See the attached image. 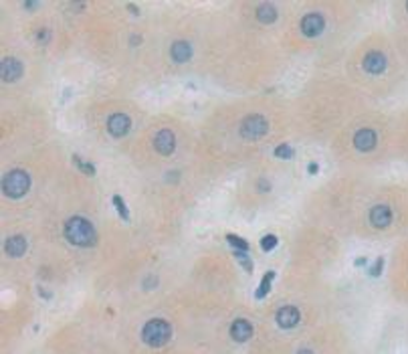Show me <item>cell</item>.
Wrapping results in <instances>:
<instances>
[{
  "mask_svg": "<svg viewBox=\"0 0 408 354\" xmlns=\"http://www.w3.org/2000/svg\"><path fill=\"white\" fill-rule=\"evenodd\" d=\"M170 334H172V330H170V324L166 322V320H150L146 326H144V330H142V338H144V342L148 344V346H154V348H158V346H164L168 340H170Z\"/></svg>",
  "mask_w": 408,
  "mask_h": 354,
  "instance_id": "obj_2",
  "label": "cell"
},
{
  "mask_svg": "<svg viewBox=\"0 0 408 354\" xmlns=\"http://www.w3.org/2000/svg\"><path fill=\"white\" fill-rule=\"evenodd\" d=\"M354 144H356V148H358V150L368 152V150H372L376 146V134L372 130H360V132H356V136H354Z\"/></svg>",
  "mask_w": 408,
  "mask_h": 354,
  "instance_id": "obj_12",
  "label": "cell"
},
{
  "mask_svg": "<svg viewBox=\"0 0 408 354\" xmlns=\"http://www.w3.org/2000/svg\"><path fill=\"white\" fill-rule=\"evenodd\" d=\"M390 219H392V213H390V209H388L386 205H378V207H374V209L370 211V223H372L374 227H378V229L388 227V225H390Z\"/></svg>",
  "mask_w": 408,
  "mask_h": 354,
  "instance_id": "obj_10",
  "label": "cell"
},
{
  "mask_svg": "<svg viewBox=\"0 0 408 354\" xmlns=\"http://www.w3.org/2000/svg\"><path fill=\"white\" fill-rule=\"evenodd\" d=\"M257 19L261 21V23H265V25H271V23H275L277 21V11H275V7L273 5H261L259 9H257Z\"/></svg>",
  "mask_w": 408,
  "mask_h": 354,
  "instance_id": "obj_16",
  "label": "cell"
},
{
  "mask_svg": "<svg viewBox=\"0 0 408 354\" xmlns=\"http://www.w3.org/2000/svg\"><path fill=\"white\" fill-rule=\"evenodd\" d=\"M299 322V310L293 306H285L277 312V324L281 328H293Z\"/></svg>",
  "mask_w": 408,
  "mask_h": 354,
  "instance_id": "obj_11",
  "label": "cell"
},
{
  "mask_svg": "<svg viewBox=\"0 0 408 354\" xmlns=\"http://www.w3.org/2000/svg\"><path fill=\"white\" fill-rule=\"evenodd\" d=\"M324 27H326L324 17H322V15H316V13L305 15L303 21H301V33H303L305 37H318V35H322Z\"/></svg>",
  "mask_w": 408,
  "mask_h": 354,
  "instance_id": "obj_5",
  "label": "cell"
},
{
  "mask_svg": "<svg viewBox=\"0 0 408 354\" xmlns=\"http://www.w3.org/2000/svg\"><path fill=\"white\" fill-rule=\"evenodd\" d=\"M275 277V273L273 271H267V275L263 277V281H261V285H259V291H257V299H261V297H265L267 293H269V287H271V279Z\"/></svg>",
  "mask_w": 408,
  "mask_h": 354,
  "instance_id": "obj_17",
  "label": "cell"
},
{
  "mask_svg": "<svg viewBox=\"0 0 408 354\" xmlns=\"http://www.w3.org/2000/svg\"><path fill=\"white\" fill-rule=\"evenodd\" d=\"M240 134L246 140H259L267 134V122L261 116H248L240 124Z\"/></svg>",
  "mask_w": 408,
  "mask_h": 354,
  "instance_id": "obj_4",
  "label": "cell"
},
{
  "mask_svg": "<svg viewBox=\"0 0 408 354\" xmlns=\"http://www.w3.org/2000/svg\"><path fill=\"white\" fill-rule=\"evenodd\" d=\"M0 75H2L4 83H12L22 75V63L14 57H6L2 59V65H0Z\"/></svg>",
  "mask_w": 408,
  "mask_h": 354,
  "instance_id": "obj_6",
  "label": "cell"
},
{
  "mask_svg": "<svg viewBox=\"0 0 408 354\" xmlns=\"http://www.w3.org/2000/svg\"><path fill=\"white\" fill-rule=\"evenodd\" d=\"M48 39V31L46 29H42L40 33H36V41H46Z\"/></svg>",
  "mask_w": 408,
  "mask_h": 354,
  "instance_id": "obj_25",
  "label": "cell"
},
{
  "mask_svg": "<svg viewBox=\"0 0 408 354\" xmlns=\"http://www.w3.org/2000/svg\"><path fill=\"white\" fill-rule=\"evenodd\" d=\"M226 241H228L236 251H246V249H248V243H246L244 239L236 237V235H226Z\"/></svg>",
  "mask_w": 408,
  "mask_h": 354,
  "instance_id": "obj_18",
  "label": "cell"
},
{
  "mask_svg": "<svg viewBox=\"0 0 408 354\" xmlns=\"http://www.w3.org/2000/svg\"><path fill=\"white\" fill-rule=\"evenodd\" d=\"M382 267H384V259H382V257H378V261H376V263L370 267V275H374V277H376V275H380Z\"/></svg>",
  "mask_w": 408,
  "mask_h": 354,
  "instance_id": "obj_24",
  "label": "cell"
},
{
  "mask_svg": "<svg viewBox=\"0 0 408 354\" xmlns=\"http://www.w3.org/2000/svg\"><path fill=\"white\" fill-rule=\"evenodd\" d=\"M364 69L372 75H378L386 69V57L378 51H370V53L364 57Z\"/></svg>",
  "mask_w": 408,
  "mask_h": 354,
  "instance_id": "obj_9",
  "label": "cell"
},
{
  "mask_svg": "<svg viewBox=\"0 0 408 354\" xmlns=\"http://www.w3.org/2000/svg\"><path fill=\"white\" fill-rule=\"evenodd\" d=\"M114 205L118 207V213L122 215V219H126V221H128V219H130V215H128V209H126V205H124L122 196H118V194L114 196Z\"/></svg>",
  "mask_w": 408,
  "mask_h": 354,
  "instance_id": "obj_21",
  "label": "cell"
},
{
  "mask_svg": "<svg viewBox=\"0 0 408 354\" xmlns=\"http://www.w3.org/2000/svg\"><path fill=\"white\" fill-rule=\"evenodd\" d=\"M230 336L236 340V342H246L250 336H252V326L246 322V320H236V322H232V326H230Z\"/></svg>",
  "mask_w": 408,
  "mask_h": 354,
  "instance_id": "obj_13",
  "label": "cell"
},
{
  "mask_svg": "<svg viewBox=\"0 0 408 354\" xmlns=\"http://www.w3.org/2000/svg\"><path fill=\"white\" fill-rule=\"evenodd\" d=\"M275 245H277V237H275V235H267V237H263V241H261L263 251H271Z\"/></svg>",
  "mask_w": 408,
  "mask_h": 354,
  "instance_id": "obj_22",
  "label": "cell"
},
{
  "mask_svg": "<svg viewBox=\"0 0 408 354\" xmlns=\"http://www.w3.org/2000/svg\"><path fill=\"white\" fill-rule=\"evenodd\" d=\"M275 156H279V158H291V156H293V148L287 146V144H281V146L275 148Z\"/></svg>",
  "mask_w": 408,
  "mask_h": 354,
  "instance_id": "obj_20",
  "label": "cell"
},
{
  "mask_svg": "<svg viewBox=\"0 0 408 354\" xmlns=\"http://www.w3.org/2000/svg\"><path fill=\"white\" fill-rule=\"evenodd\" d=\"M65 237L77 247H89L97 239L93 225L83 217H73L65 223Z\"/></svg>",
  "mask_w": 408,
  "mask_h": 354,
  "instance_id": "obj_1",
  "label": "cell"
},
{
  "mask_svg": "<svg viewBox=\"0 0 408 354\" xmlns=\"http://www.w3.org/2000/svg\"><path fill=\"white\" fill-rule=\"evenodd\" d=\"M174 146H176V140H174V134H172L170 130H162V132H158V136L154 138V148L160 152L162 156L172 154Z\"/></svg>",
  "mask_w": 408,
  "mask_h": 354,
  "instance_id": "obj_8",
  "label": "cell"
},
{
  "mask_svg": "<svg viewBox=\"0 0 408 354\" xmlns=\"http://www.w3.org/2000/svg\"><path fill=\"white\" fill-rule=\"evenodd\" d=\"M234 257H236V261L246 269V271H252V261L248 259V255L244 251H234Z\"/></svg>",
  "mask_w": 408,
  "mask_h": 354,
  "instance_id": "obj_19",
  "label": "cell"
},
{
  "mask_svg": "<svg viewBox=\"0 0 408 354\" xmlns=\"http://www.w3.org/2000/svg\"><path fill=\"white\" fill-rule=\"evenodd\" d=\"M28 186H30V178H28V174L22 172V170H12V172H8L6 178H4V182H2V190H4V194L10 196V198L22 196V194L28 190Z\"/></svg>",
  "mask_w": 408,
  "mask_h": 354,
  "instance_id": "obj_3",
  "label": "cell"
},
{
  "mask_svg": "<svg viewBox=\"0 0 408 354\" xmlns=\"http://www.w3.org/2000/svg\"><path fill=\"white\" fill-rule=\"evenodd\" d=\"M4 251H6V255H10V257H20L22 253L26 251V239H24V237H18V235L6 239Z\"/></svg>",
  "mask_w": 408,
  "mask_h": 354,
  "instance_id": "obj_14",
  "label": "cell"
},
{
  "mask_svg": "<svg viewBox=\"0 0 408 354\" xmlns=\"http://www.w3.org/2000/svg\"><path fill=\"white\" fill-rule=\"evenodd\" d=\"M406 9H408V5H406Z\"/></svg>",
  "mask_w": 408,
  "mask_h": 354,
  "instance_id": "obj_27",
  "label": "cell"
},
{
  "mask_svg": "<svg viewBox=\"0 0 408 354\" xmlns=\"http://www.w3.org/2000/svg\"><path fill=\"white\" fill-rule=\"evenodd\" d=\"M170 55H172V59H174L176 63H186V61L192 57V47H190L188 43H184V41H178V43L172 45Z\"/></svg>",
  "mask_w": 408,
  "mask_h": 354,
  "instance_id": "obj_15",
  "label": "cell"
},
{
  "mask_svg": "<svg viewBox=\"0 0 408 354\" xmlns=\"http://www.w3.org/2000/svg\"><path fill=\"white\" fill-rule=\"evenodd\" d=\"M75 162H77V166H79V168H81L85 174H89V176H93V174H95V168H93L91 164H83V162H81L77 156H75Z\"/></svg>",
  "mask_w": 408,
  "mask_h": 354,
  "instance_id": "obj_23",
  "label": "cell"
},
{
  "mask_svg": "<svg viewBox=\"0 0 408 354\" xmlns=\"http://www.w3.org/2000/svg\"><path fill=\"white\" fill-rule=\"evenodd\" d=\"M130 128H132V122H130V118H128L126 114H114V116L108 120V130H110V134L116 136V138L126 136V134L130 132Z\"/></svg>",
  "mask_w": 408,
  "mask_h": 354,
  "instance_id": "obj_7",
  "label": "cell"
},
{
  "mask_svg": "<svg viewBox=\"0 0 408 354\" xmlns=\"http://www.w3.org/2000/svg\"><path fill=\"white\" fill-rule=\"evenodd\" d=\"M299 354H314V352H312V350H301Z\"/></svg>",
  "mask_w": 408,
  "mask_h": 354,
  "instance_id": "obj_26",
  "label": "cell"
}]
</instances>
